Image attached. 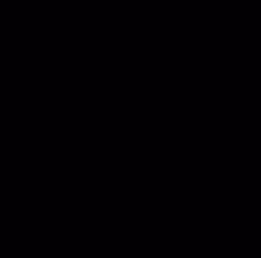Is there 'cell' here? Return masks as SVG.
Segmentation results:
<instances>
[]
</instances>
